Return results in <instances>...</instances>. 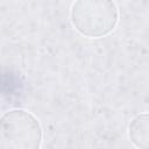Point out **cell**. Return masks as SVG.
<instances>
[{"label": "cell", "instance_id": "6da1fadb", "mask_svg": "<svg viewBox=\"0 0 149 149\" xmlns=\"http://www.w3.org/2000/svg\"><path fill=\"white\" fill-rule=\"evenodd\" d=\"M71 23L83 36L98 38L108 35L118 24L119 10L113 1L79 0L70 12Z\"/></svg>", "mask_w": 149, "mask_h": 149}, {"label": "cell", "instance_id": "7a4b0ae2", "mask_svg": "<svg viewBox=\"0 0 149 149\" xmlns=\"http://www.w3.org/2000/svg\"><path fill=\"white\" fill-rule=\"evenodd\" d=\"M43 130L40 121L24 109L6 112L0 121V149H40Z\"/></svg>", "mask_w": 149, "mask_h": 149}, {"label": "cell", "instance_id": "3957f363", "mask_svg": "<svg viewBox=\"0 0 149 149\" xmlns=\"http://www.w3.org/2000/svg\"><path fill=\"white\" fill-rule=\"evenodd\" d=\"M128 137L139 149H149V113L136 115L129 123Z\"/></svg>", "mask_w": 149, "mask_h": 149}]
</instances>
